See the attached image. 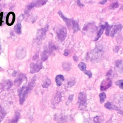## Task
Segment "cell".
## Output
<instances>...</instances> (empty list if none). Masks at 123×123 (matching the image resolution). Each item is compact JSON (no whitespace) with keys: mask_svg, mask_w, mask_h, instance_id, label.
<instances>
[{"mask_svg":"<svg viewBox=\"0 0 123 123\" xmlns=\"http://www.w3.org/2000/svg\"><path fill=\"white\" fill-rule=\"evenodd\" d=\"M104 49L102 46H97L90 53V59L93 62H98L102 56Z\"/></svg>","mask_w":123,"mask_h":123,"instance_id":"obj_1","label":"cell"},{"mask_svg":"<svg viewBox=\"0 0 123 123\" xmlns=\"http://www.w3.org/2000/svg\"><path fill=\"white\" fill-rule=\"evenodd\" d=\"M31 90L27 86H22L18 90V94L19 96V102L20 104H23L25 101V98L28 94V93Z\"/></svg>","mask_w":123,"mask_h":123,"instance_id":"obj_2","label":"cell"},{"mask_svg":"<svg viewBox=\"0 0 123 123\" xmlns=\"http://www.w3.org/2000/svg\"><path fill=\"white\" fill-rule=\"evenodd\" d=\"M56 32L59 39L62 41L66 37L67 30L65 26L60 25L56 28Z\"/></svg>","mask_w":123,"mask_h":123,"instance_id":"obj_3","label":"cell"},{"mask_svg":"<svg viewBox=\"0 0 123 123\" xmlns=\"http://www.w3.org/2000/svg\"><path fill=\"white\" fill-rule=\"evenodd\" d=\"M48 28L49 25H47L44 27L41 28L37 30L36 37V38L37 41H41L42 39L45 38Z\"/></svg>","mask_w":123,"mask_h":123,"instance_id":"obj_4","label":"cell"},{"mask_svg":"<svg viewBox=\"0 0 123 123\" xmlns=\"http://www.w3.org/2000/svg\"><path fill=\"white\" fill-rule=\"evenodd\" d=\"M42 68V63L41 62L37 63H31L30 66V72L32 74L38 72Z\"/></svg>","mask_w":123,"mask_h":123,"instance_id":"obj_5","label":"cell"},{"mask_svg":"<svg viewBox=\"0 0 123 123\" xmlns=\"http://www.w3.org/2000/svg\"><path fill=\"white\" fill-rule=\"evenodd\" d=\"M112 85V81L110 78H107L103 80L100 85V90L104 91L110 87Z\"/></svg>","mask_w":123,"mask_h":123,"instance_id":"obj_6","label":"cell"},{"mask_svg":"<svg viewBox=\"0 0 123 123\" xmlns=\"http://www.w3.org/2000/svg\"><path fill=\"white\" fill-rule=\"evenodd\" d=\"M78 102L80 106H84L86 103V95L84 92H80L78 95Z\"/></svg>","mask_w":123,"mask_h":123,"instance_id":"obj_7","label":"cell"},{"mask_svg":"<svg viewBox=\"0 0 123 123\" xmlns=\"http://www.w3.org/2000/svg\"><path fill=\"white\" fill-rule=\"evenodd\" d=\"M122 28L123 26L120 24H116L114 25L111 31V33L110 34V36H111V37H113L116 33L121 31Z\"/></svg>","mask_w":123,"mask_h":123,"instance_id":"obj_8","label":"cell"},{"mask_svg":"<svg viewBox=\"0 0 123 123\" xmlns=\"http://www.w3.org/2000/svg\"><path fill=\"white\" fill-rule=\"evenodd\" d=\"M15 14L13 12H10L6 17V23L9 25H12L15 21Z\"/></svg>","mask_w":123,"mask_h":123,"instance_id":"obj_9","label":"cell"},{"mask_svg":"<svg viewBox=\"0 0 123 123\" xmlns=\"http://www.w3.org/2000/svg\"><path fill=\"white\" fill-rule=\"evenodd\" d=\"M26 49L24 47H20L17 49L16 55L18 59H21L24 58V57L26 55Z\"/></svg>","mask_w":123,"mask_h":123,"instance_id":"obj_10","label":"cell"},{"mask_svg":"<svg viewBox=\"0 0 123 123\" xmlns=\"http://www.w3.org/2000/svg\"><path fill=\"white\" fill-rule=\"evenodd\" d=\"M96 29V26H95V24L92 23H88L87 25H86L83 28V31H86L87 33H88L89 31H90V34L91 33H93L95 30Z\"/></svg>","mask_w":123,"mask_h":123,"instance_id":"obj_11","label":"cell"},{"mask_svg":"<svg viewBox=\"0 0 123 123\" xmlns=\"http://www.w3.org/2000/svg\"><path fill=\"white\" fill-rule=\"evenodd\" d=\"M25 79H26V76L24 74H21L14 81V84L17 86H19Z\"/></svg>","mask_w":123,"mask_h":123,"instance_id":"obj_12","label":"cell"},{"mask_svg":"<svg viewBox=\"0 0 123 123\" xmlns=\"http://www.w3.org/2000/svg\"><path fill=\"white\" fill-rule=\"evenodd\" d=\"M54 119L57 123H63L66 121V117L61 114H55Z\"/></svg>","mask_w":123,"mask_h":123,"instance_id":"obj_13","label":"cell"},{"mask_svg":"<svg viewBox=\"0 0 123 123\" xmlns=\"http://www.w3.org/2000/svg\"><path fill=\"white\" fill-rule=\"evenodd\" d=\"M115 68L118 72L121 74H123V60L116 61Z\"/></svg>","mask_w":123,"mask_h":123,"instance_id":"obj_14","label":"cell"},{"mask_svg":"<svg viewBox=\"0 0 123 123\" xmlns=\"http://www.w3.org/2000/svg\"><path fill=\"white\" fill-rule=\"evenodd\" d=\"M58 14L62 18V19L64 21V22H65L66 25H67V26L68 27H70L71 26V25H72V22H73V19H69V18H66L63 15V14H62V12L61 11H59L58 12Z\"/></svg>","mask_w":123,"mask_h":123,"instance_id":"obj_15","label":"cell"},{"mask_svg":"<svg viewBox=\"0 0 123 123\" xmlns=\"http://www.w3.org/2000/svg\"><path fill=\"white\" fill-rule=\"evenodd\" d=\"M104 29H105V25H102L98 27V31L97 35L95 37V39H94L95 41L98 40L99 38V37H100L101 36L102 34L103 33V31Z\"/></svg>","mask_w":123,"mask_h":123,"instance_id":"obj_16","label":"cell"},{"mask_svg":"<svg viewBox=\"0 0 123 123\" xmlns=\"http://www.w3.org/2000/svg\"><path fill=\"white\" fill-rule=\"evenodd\" d=\"M55 82L56 83V85L57 86H61L62 82L64 80V76L62 74L57 75L55 79Z\"/></svg>","mask_w":123,"mask_h":123,"instance_id":"obj_17","label":"cell"},{"mask_svg":"<svg viewBox=\"0 0 123 123\" xmlns=\"http://www.w3.org/2000/svg\"><path fill=\"white\" fill-rule=\"evenodd\" d=\"M20 112H19L17 111H16L15 112V114L13 117L9 120V123H17L20 117Z\"/></svg>","mask_w":123,"mask_h":123,"instance_id":"obj_18","label":"cell"},{"mask_svg":"<svg viewBox=\"0 0 123 123\" xmlns=\"http://www.w3.org/2000/svg\"><path fill=\"white\" fill-rule=\"evenodd\" d=\"M12 86V82L10 80L5 81L2 84V88L3 89H9Z\"/></svg>","mask_w":123,"mask_h":123,"instance_id":"obj_19","label":"cell"},{"mask_svg":"<svg viewBox=\"0 0 123 123\" xmlns=\"http://www.w3.org/2000/svg\"><path fill=\"white\" fill-rule=\"evenodd\" d=\"M49 54H50V53L49 52L48 50L47 49H45L43 51V52L42 53V55H41V60H42V61H43V62L46 61L48 59Z\"/></svg>","mask_w":123,"mask_h":123,"instance_id":"obj_20","label":"cell"},{"mask_svg":"<svg viewBox=\"0 0 123 123\" xmlns=\"http://www.w3.org/2000/svg\"><path fill=\"white\" fill-rule=\"evenodd\" d=\"M51 84V81L50 80L49 78L46 77L43 81L42 83V86L44 88H47Z\"/></svg>","mask_w":123,"mask_h":123,"instance_id":"obj_21","label":"cell"},{"mask_svg":"<svg viewBox=\"0 0 123 123\" xmlns=\"http://www.w3.org/2000/svg\"><path fill=\"white\" fill-rule=\"evenodd\" d=\"M71 65L72 64L70 62H63L62 64V68L64 70L66 71H68L71 69Z\"/></svg>","mask_w":123,"mask_h":123,"instance_id":"obj_22","label":"cell"},{"mask_svg":"<svg viewBox=\"0 0 123 123\" xmlns=\"http://www.w3.org/2000/svg\"><path fill=\"white\" fill-rule=\"evenodd\" d=\"M34 7H36V2L35 1H33L30 3H29L25 10V13H27L32 8H33Z\"/></svg>","mask_w":123,"mask_h":123,"instance_id":"obj_23","label":"cell"},{"mask_svg":"<svg viewBox=\"0 0 123 123\" xmlns=\"http://www.w3.org/2000/svg\"><path fill=\"white\" fill-rule=\"evenodd\" d=\"M104 106L106 108L109 109V110H116L118 109V107H117L116 106L113 105L112 104H111V103H110V102H106L105 105Z\"/></svg>","mask_w":123,"mask_h":123,"instance_id":"obj_24","label":"cell"},{"mask_svg":"<svg viewBox=\"0 0 123 123\" xmlns=\"http://www.w3.org/2000/svg\"><path fill=\"white\" fill-rule=\"evenodd\" d=\"M72 27L74 30V32H76L80 30V27L79 26V25L77 22H76L75 20H73L72 22Z\"/></svg>","mask_w":123,"mask_h":123,"instance_id":"obj_25","label":"cell"},{"mask_svg":"<svg viewBox=\"0 0 123 123\" xmlns=\"http://www.w3.org/2000/svg\"><path fill=\"white\" fill-rule=\"evenodd\" d=\"M21 28H22L21 25V23H17V24L14 26L15 31L18 34H20L21 33V32H22Z\"/></svg>","mask_w":123,"mask_h":123,"instance_id":"obj_26","label":"cell"},{"mask_svg":"<svg viewBox=\"0 0 123 123\" xmlns=\"http://www.w3.org/2000/svg\"><path fill=\"white\" fill-rule=\"evenodd\" d=\"M56 49V46L53 44L51 42H50L49 43V46H48V49H47L49 51V52L50 54L53 52V51L55 49Z\"/></svg>","mask_w":123,"mask_h":123,"instance_id":"obj_27","label":"cell"},{"mask_svg":"<svg viewBox=\"0 0 123 123\" xmlns=\"http://www.w3.org/2000/svg\"><path fill=\"white\" fill-rule=\"evenodd\" d=\"M35 82H36V78L34 77L32 79V80L29 82V83L28 84L27 87H28V88L31 91V90L33 89V88L34 87V86H35Z\"/></svg>","mask_w":123,"mask_h":123,"instance_id":"obj_28","label":"cell"},{"mask_svg":"<svg viewBox=\"0 0 123 123\" xmlns=\"http://www.w3.org/2000/svg\"><path fill=\"white\" fill-rule=\"evenodd\" d=\"M61 100V95L60 93H57L54 98V103H58Z\"/></svg>","mask_w":123,"mask_h":123,"instance_id":"obj_29","label":"cell"},{"mask_svg":"<svg viewBox=\"0 0 123 123\" xmlns=\"http://www.w3.org/2000/svg\"><path fill=\"white\" fill-rule=\"evenodd\" d=\"M105 29H106V32H105V34L107 36L109 35L110 34V31L111 29V25H110L107 22L105 23Z\"/></svg>","mask_w":123,"mask_h":123,"instance_id":"obj_30","label":"cell"},{"mask_svg":"<svg viewBox=\"0 0 123 123\" xmlns=\"http://www.w3.org/2000/svg\"><path fill=\"white\" fill-rule=\"evenodd\" d=\"M75 82L74 79H73V80H72L71 79V80L67 81V83L66 84V86L67 87H71L72 86H73L75 84Z\"/></svg>","mask_w":123,"mask_h":123,"instance_id":"obj_31","label":"cell"},{"mask_svg":"<svg viewBox=\"0 0 123 123\" xmlns=\"http://www.w3.org/2000/svg\"><path fill=\"white\" fill-rule=\"evenodd\" d=\"M118 7H119V3L118 1H116L111 3V4L109 6V9L111 10H114L118 8Z\"/></svg>","mask_w":123,"mask_h":123,"instance_id":"obj_32","label":"cell"},{"mask_svg":"<svg viewBox=\"0 0 123 123\" xmlns=\"http://www.w3.org/2000/svg\"><path fill=\"white\" fill-rule=\"evenodd\" d=\"M6 114V112H5L4 110L0 106V123L3 120L5 115Z\"/></svg>","mask_w":123,"mask_h":123,"instance_id":"obj_33","label":"cell"},{"mask_svg":"<svg viewBox=\"0 0 123 123\" xmlns=\"http://www.w3.org/2000/svg\"><path fill=\"white\" fill-rule=\"evenodd\" d=\"M78 67L79 68V69H80L81 71H85L86 70V64L84 62H80L78 64Z\"/></svg>","mask_w":123,"mask_h":123,"instance_id":"obj_34","label":"cell"},{"mask_svg":"<svg viewBox=\"0 0 123 123\" xmlns=\"http://www.w3.org/2000/svg\"><path fill=\"white\" fill-rule=\"evenodd\" d=\"M99 99H100V103H103L106 97V95L105 93L104 92H102L99 95Z\"/></svg>","mask_w":123,"mask_h":123,"instance_id":"obj_35","label":"cell"},{"mask_svg":"<svg viewBox=\"0 0 123 123\" xmlns=\"http://www.w3.org/2000/svg\"><path fill=\"white\" fill-rule=\"evenodd\" d=\"M36 7H40L43 5H44L46 2L47 1L45 0H37L35 1Z\"/></svg>","mask_w":123,"mask_h":123,"instance_id":"obj_36","label":"cell"},{"mask_svg":"<svg viewBox=\"0 0 123 123\" xmlns=\"http://www.w3.org/2000/svg\"><path fill=\"white\" fill-rule=\"evenodd\" d=\"M115 84L116 86H119V87L121 89H123V80H119L116 81L115 82Z\"/></svg>","mask_w":123,"mask_h":123,"instance_id":"obj_37","label":"cell"},{"mask_svg":"<svg viewBox=\"0 0 123 123\" xmlns=\"http://www.w3.org/2000/svg\"><path fill=\"white\" fill-rule=\"evenodd\" d=\"M94 123H100L102 121V119L100 116H96L94 118Z\"/></svg>","mask_w":123,"mask_h":123,"instance_id":"obj_38","label":"cell"},{"mask_svg":"<svg viewBox=\"0 0 123 123\" xmlns=\"http://www.w3.org/2000/svg\"><path fill=\"white\" fill-rule=\"evenodd\" d=\"M84 74H86L89 78L92 77V73L90 71H86L84 72Z\"/></svg>","mask_w":123,"mask_h":123,"instance_id":"obj_39","label":"cell"},{"mask_svg":"<svg viewBox=\"0 0 123 123\" xmlns=\"http://www.w3.org/2000/svg\"><path fill=\"white\" fill-rule=\"evenodd\" d=\"M24 16L23 14H21L20 15H19V16L18 18V23H21V22L24 19Z\"/></svg>","mask_w":123,"mask_h":123,"instance_id":"obj_40","label":"cell"},{"mask_svg":"<svg viewBox=\"0 0 123 123\" xmlns=\"http://www.w3.org/2000/svg\"><path fill=\"white\" fill-rule=\"evenodd\" d=\"M73 97H74V95H70V96L68 98V101L66 102V105H68V103H69L70 102H71L73 99Z\"/></svg>","mask_w":123,"mask_h":123,"instance_id":"obj_41","label":"cell"},{"mask_svg":"<svg viewBox=\"0 0 123 123\" xmlns=\"http://www.w3.org/2000/svg\"><path fill=\"white\" fill-rule=\"evenodd\" d=\"M69 53H70V51H69V50H68V49H65V50H64L63 55H64V56H68V55L69 54Z\"/></svg>","mask_w":123,"mask_h":123,"instance_id":"obj_42","label":"cell"},{"mask_svg":"<svg viewBox=\"0 0 123 123\" xmlns=\"http://www.w3.org/2000/svg\"><path fill=\"white\" fill-rule=\"evenodd\" d=\"M117 111L118 112V113H119L120 114H121L123 116V110L118 109L117 110Z\"/></svg>","mask_w":123,"mask_h":123,"instance_id":"obj_43","label":"cell"},{"mask_svg":"<svg viewBox=\"0 0 123 123\" xmlns=\"http://www.w3.org/2000/svg\"><path fill=\"white\" fill-rule=\"evenodd\" d=\"M73 60H74V61H75V62H77L78 61V58L77 57V56L74 55V57H73Z\"/></svg>","mask_w":123,"mask_h":123,"instance_id":"obj_44","label":"cell"},{"mask_svg":"<svg viewBox=\"0 0 123 123\" xmlns=\"http://www.w3.org/2000/svg\"><path fill=\"white\" fill-rule=\"evenodd\" d=\"M38 58V55L37 54H36L34 55V56L32 58V60H36L37 58Z\"/></svg>","mask_w":123,"mask_h":123,"instance_id":"obj_45","label":"cell"},{"mask_svg":"<svg viewBox=\"0 0 123 123\" xmlns=\"http://www.w3.org/2000/svg\"><path fill=\"white\" fill-rule=\"evenodd\" d=\"M111 73H112V72H111V70H109V71L107 73V74H106V75L107 76H110L111 75Z\"/></svg>","mask_w":123,"mask_h":123,"instance_id":"obj_46","label":"cell"},{"mask_svg":"<svg viewBox=\"0 0 123 123\" xmlns=\"http://www.w3.org/2000/svg\"><path fill=\"white\" fill-rule=\"evenodd\" d=\"M106 2H107V0H102L99 2V4H105V3H106Z\"/></svg>","mask_w":123,"mask_h":123,"instance_id":"obj_47","label":"cell"},{"mask_svg":"<svg viewBox=\"0 0 123 123\" xmlns=\"http://www.w3.org/2000/svg\"><path fill=\"white\" fill-rule=\"evenodd\" d=\"M2 13L0 14V24L2 22Z\"/></svg>","mask_w":123,"mask_h":123,"instance_id":"obj_48","label":"cell"},{"mask_svg":"<svg viewBox=\"0 0 123 123\" xmlns=\"http://www.w3.org/2000/svg\"><path fill=\"white\" fill-rule=\"evenodd\" d=\"M1 44H0V53H1Z\"/></svg>","mask_w":123,"mask_h":123,"instance_id":"obj_49","label":"cell"}]
</instances>
